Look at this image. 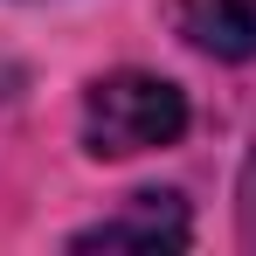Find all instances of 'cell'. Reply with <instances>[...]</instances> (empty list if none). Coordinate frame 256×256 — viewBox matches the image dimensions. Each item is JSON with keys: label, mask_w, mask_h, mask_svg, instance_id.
I'll return each instance as SVG.
<instances>
[{"label": "cell", "mask_w": 256, "mask_h": 256, "mask_svg": "<svg viewBox=\"0 0 256 256\" xmlns=\"http://www.w3.org/2000/svg\"><path fill=\"white\" fill-rule=\"evenodd\" d=\"M187 90L160 70H111L84 90L76 104V146L90 160H138V152H166L187 138Z\"/></svg>", "instance_id": "1"}, {"label": "cell", "mask_w": 256, "mask_h": 256, "mask_svg": "<svg viewBox=\"0 0 256 256\" xmlns=\"http://www.w3.org/2000/svg\"><path fill=\"white\" fill-rule=\"evenodd\" d=\"M187 242H194V214L180 194H132L125 208L70 236V250H187Z\"/></svg>", "instance_id": "2"}, {"label": "cell", "mask_w": 256, "mask_h": 256, "mask_svg": "<svg viewBox=\"0 0 256 256\" xmlns=\"http://www.w3.org/2000/svg\"><path fill=\"white\" fill-rule=\"evenodd\" d=\"M180 28L214 62H250L256 56V0H187Z\"/></svg>", "instance_id": "3"}, {"label": "cell", "mask_w": 256, "mask_h": 256, "mask_svg": "<svg viewBox=\"0 0 256 256\" xmlns=\"http://www.w3.org/2000/svg\"><path fill=\"white\" fill-rule=\"evenodd\" d=\"M236 222H242V242L256 250V152H250V166H242V201H236Z\"/></svg>", "instance_id": "4"}]
</instances>
